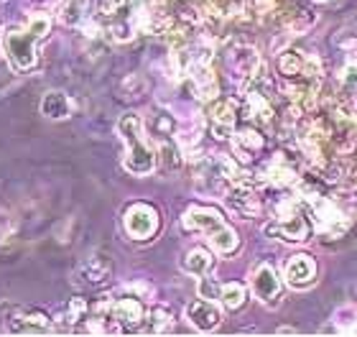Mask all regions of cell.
I'll return each instance as SVG.
<instances>
[{
	"label": "cell",
	"instance_id": "obj_1",
	"mask_svg": "<svg viewBox=\"0 0 357 337\" xmlns=\"http://www.w3.org/2000/svg\"><path fill=\"white\" fill-rule=\"evenodd\" d=\"M52 33V18L46 13H33L26 26H8L3 31L0 46L15 72H29L38 61V44Z\"/></svg>",
	"mask_w": 357,
	"mask_h": 337
},
{
	"label": "cell",
	"instance_id": "obj_2",
	"mask_svg": "<svg viewBox=\"0 0 357 337\" xmlns=\"http://www.w3.org/2000/svg\"><path fill=\"white\" fill-rule=\"evenodd\" d=\"M118 133L126 143V156H123V166L135 177H149L151 172H156L158 166V149L149 141L146 128H143L141 115L135 112H126L118 120Z\"/></svg>",
	"mask_w": 357,
	"mask_h": 337
},
{
	"label": "cell",
	"instance_id": "obj_3",
	"mask_svg": "<svg viewBox=\"0 0 357 337\" xmlns=\"http://www.w3.org/2000/svg\"><path fill=\"white\" fill-rule=\"evenodd\" d=\"M321 59L317 54L301 49H283L278 52V75L286 80H321Z\"/></svg>",
	"mask_w": 357,
	"mask_h": 337
},
{
	"label": "cell",
	"instance_id": "obj_4",
	"mask_svg": "<svg viewBox=\"0 0 357 337\" xmlns=\"http://www.w3.org/2000/svg\"><path fill=\"white\" fill-rule=\"evenodd\" d=\"M268 238H281L286 243H306V240L312 238L314 232V220H309L304 212L294 210L289 215H275L271 223L263 227Z\"/></svg>",
	"mask_w": 357,
	"mask_h": 337
},
{
	"label": "cell",
	"instance_id": "obj_5",
	"mask_svg": "<svg viewBox=\"0 0 357 337\" xmlns=\"http://www.w3.org/2000/svg\"><path fill=\"white\" fill-rule=\"evenodd\" d=\"M250 289H253L255 299L266 304V307H278L283 299V284H281V276H278V271L273 269V263L271 261H261L250 271Z\"/></svg>",
	"mask_w": 357,
	"mask_h": 337
},
{
	"label": "cell",
	"instance_id": "obj_6",
	"mask_svg": "<svg viewBox=\"0 0 357 337\" xmlns=\"http://www.w3.org/2000/svg\"><path fill=\"white\" fill-rule=\"evenodd\" d=\"M123 225L133 240H151L161 227V218H158V210L153 204L133 202L123 215Z\"/></svg>",
	"mask_w": 357,
	"mask_h": 337
},
{
	"label": "cell",
	"instance_id": "obj_7",
	"mask_svg": "<svg viewBox=\"0 0 357 337\" xmlns=\"http://www.w3.org/2000/svg\"><path fill=\"white\" fill-rule=\"evenodd\" d=\"M238 103L230 98H217L209 103L207 120H209V130L217 141H230L235 135V126H238Z\"/></svg>",
	"mask_w": 357,
	"mask_h": 337
},
{
	"label": "cell",
	"instance_id": "obj_8",
	"mask_svg": "<svg viewBox=\"0 0 357 337\" xmlns=\"http://www.w3.org/2000/svg\"><path fill=\"white\" fill-rule=\"evenodd\" d=\"M314 23H317V13L309 6L286 3L283 8H278V26L286 31V36H301L314 29Z\"/></svg>",
	"mask_w": 357,
	"mask_h": 337
},
{
	"label": "cell",
	"instance_id": "obj_9",
	"mask_svg": "<svg viewBox=\"0 0 357 337\" xmlns=\"http://www.w3.org/2000/svg\"><path fill=\"white\" fill-rule=\"evenodd\" d=\"M225 204L230 207V212H235L243 220H253L261 215L263 202L255 187H240V184H230V189L225 192Z\"/></svg>",
	"mask_w": 357,
	"mask_h": 337
},
{
	"label": "cell",
	"instance_id": "obj_10",
	"mask_svg": "<svg viewBox=\"0 0 357 337\" xmlns=\"http://www.w3.org/2000/svg\"><path fill=\"white\" fill-rule=\"evenodd\" d=\"M230 69H232V75H235V80L240 82V87L248 84L250 80H255V77L263 72V61H261L258 49H253V46H248V44L235 46L230 54Z\"/></svg>",
	"mask_w": 357,
	"mask_h": 337
},
{
	"label": "cell",
	"instance_id": "obj_11",
	"mask_svg": "<svg viewBox=\"0 0 357 337\" xmlns=\"http://www.w3.org/2000/svg\"><path fill=\"white\" fill-rule=\"evenodd\" d=\"M283 281L291 289H309L317 281V261L306 253L291 255L283 266Z\"/></svg>",
	"mask_w": 357,
	"mask_h": 337
},
{
	"label": "cell",
	"instance_id": "obj_12",
	"mask_svg": "<svg viewBox=\"0 0 357 337\" xmlns=\"http://www.w3.org/2000/svg\"><path fill=\"white\" fill-rule=\"evenodd\" d=\"M6 327H8V332H13V335L49 332V330H52V320H49L44 312H38V309L13 307V309H10V315H8V320H6Z\"/></svg>",
	"mask_w": 357,
	"mask_h": 337
},
{
	"label": "cell",
	"instance_id": "obj_13",
	"mask_svg": "<svg viewBox=\"0 0 357 337\" xmlns=\"http://www.w3.org/2000/svg\"><path fill=\"white\" fill-rule=\"evenodd\" d=\"M186 322L192 324L197 332H212L222 322V312L217 309L215 301L209 299H194L192 304H186Z\"/></svg>",
	"mask_w": 357,
	"mask_h": 337
},
{
	"label": "cell",
	"instance_id": "obj_14",
	"mask_svg": "<svg viewBox=\"0 0 357 337\" xmlns=\"http://www.w3.org/2000/svg\"><path fill=\"white\" fill-rule=\"evenodd\" d=\"M298 158V156H296ZM296 158L289 156V151L283 149L278 151L271 161H268L266 172H263V181L266 184H273V187H289L296 181Z\"/></svg>",
	"mask_w": 357,
	"mask_h": 337
},
{
	"label": "cell",
	"instance_id": "obj_15",
	"mask_svg": "<svg viewBox=\"0 0 357 337\" xmlns=\"http://www.w3.org/2000/svg\"><path fill=\"white\" fill-rule=\"evenodd\" d=\"M112 276V261L105 253H92L87 255L79 269H77V278L82 281L84 286H102L107 284Z\"/></svg>",
	"mask_w": 357,
	"mask_h": 337
},
{
	"label": "cell",
	"instance_id": "obj_16",
	"mask_svg": "<svg viewBox=\"0 0 357 337\" xmlns=\"http://www.w3.org/2000/svg\"><path fill=\"white\" fill-rule=\"evenodd\" d=\"M181 225H184V230H192V232H215L217 227H222L225 218L215 207H204V204H194L189 210L184 212V218H181Z\"/></svg>",
	"mask_w": 357,
	"mask_h": 337
},
{
	"label": "cell",
	"instance_id": "obj_17",
	"mask_svg": "<svg viewBox=\"0 0 357 337\" xmlns=\"http://www.w3.org/2000/svg\"><path fill=\"white\" fill-rule=\"evenodd\" d=\"M112 317H115V322L123 327V332H130L143 322L146 309H143L138 297H123V299L112 301Z\"/></svg>",
	"mask_w": 357,
	"mask_h": 337
},
{
	"label": "cell",
	"instance_id": "obj_18",
	"mask_svg": "<svg viewBox=\"0 0 357 337\" xmlns=\"http://www.w3.org/2000/svg\"><path fill=\"white\" fill-rule=\"evenodd\" d=\"M232 146H235V153L240 156V161H243V164H250V161L263 151L266 138H263V133L258 130V128L245 126L232 135Z\"/></svg>",
	"mask_w": 357,
	"mask_h": 337
},
{
	"label": "cell",
	"instance_id": "obj_19",
	"mask_svg": "<svg viewBox=\"0 0 357 337\" xmlns=\"http://www.w3.org/2000/svg\"><path fill=\"white\" fill-rule=\"evenodd\" d=\"M189 80H192L194 92H197V98L199 100L212 103V100L220 98V82H217L215 72H212V64H194L192 61Z\"/></svg>",
	"mask_w": 357,
	"mask_h": 337
},
{
	"label": "cell",
	"instance_id": "obj_20",
	"mask_svg": "<svg viewBox=\"0 0 357 337\" xmlns=\"http://www.w3.org/2000/svg\"><path fill=\"white\" fill-rule=\"evenodd\" d=\"M72 110H75V105H72V100H69L67 92L52 90L41 98V112H44L49 120H64L72 115Z\"/></svg>",
	"mask_w": 357,
	"mask_h": 337
},
{
	"label": "cell",
	"instance_id": "obj_21",
	"mask_svg": "<svg viewBox=\"0 0 357 337\" xmlns=\"http://www.w3.org/2000/svg\"><path fill=\"white\" fill-rule=\"evenodd\" d=\"M212 266H215V258H212V253L204 250V248H192V250L181 258V269H184V274L197 276V278L209 274Z\"/></svg>",
	"mask_w": 357,
	"mask_h": 337
},
{
	"label": "cell",
	"instance_id": "obj_22",
	"mask_svg": "<svg viewBox=\"0 0 357 337\" xmlns=\"http://www.w3.org/2000/svg\"><path fill=\"white\" fill-rule=\"evenodd\" d=\"M207 240H209V246H212V250H217L220 255H230L240 248V235L235 232V227H230L227 223H225L222 227H217L215 232H209Z\"/></svg>",
	"mask_w": 357,
	"mask_h": 337
},
{
	"label": "cell",
	"instance_id": "obj_23",
	"mask_svg": "<svg viewBox=\"0 0 357 337\" xmlns=\"http://www.w3.org/2000/svg\"><path fill=\"white\" fill-rule=\"evenodd\" d=\"M143 322H146V332H151V335H164V332H169L174 327V315L166 307L156 304V307H151L146 312Z\"/></svg>",
	"mask_w": 357,
	"mask_h": 337
},
{
	"label": "cell",
	"instance_id": "obj_24",
	"mask_svg": "<svg viewBox=\"0 0 357 337\" xmlns=\"http://www.w3.org/2000/svg\"><path fill=\"white\" fill-rule=\"evenodd\" d=\"M87 18V0H61L59 21L64 26H82Z\"/></svg>",
	"mask_w": 357,
	"mask_h": 337
},
{
	"label": "cell",
	"instance_id": "obj_25",
	"mask_svg": "<svg viewBox=\"0 0 357 337\" xmlns=\"http://www.w3.org/2000/svg\"><path fill=\"white\" fill-rule=\"evenodd\" d=\"M245 299H248V289L243 284H238V281H227V284H222V297H220V301H222L230 312L243 309Z\"/></svg>",
	"mask_w": 357,
	"mask_h": 337
},
{
	"label": "cell",
	"instance_id": "obj_26",
	"mask_svg": "<svg viewBox=\"0 0 357 337\" xmlns=\"http://www.w3.org/2000/svg\"><path fill=\"white\" fill-rule=\"evenodd\" d=\"M89 315V301L84 299V297H75V299H69L67 304V312L61 317H56L54 322H67V324H77L82 322L84 317Z\"/></svg>",
	"mask_w": 357,
	"mask_h": 337
},
{
	"label": "cell",
	"instance_id": "obj_27",
	"mask_svg": "<svg viewBox=\"0 0 357 337\" xmlns=\"http://www.w3.org/2000/svg\"><path fill=\"white\" fill-rule=\"evenodd\" d=\"M332 322L337 324L340 332H357V307L355 304H344L335 312Z\"/></svg>",
	"mask_w": 357,
	"mask_h": 337
},
{
	"label": "cell",
	"instance_id": "obj_28",
	"mask_svg": "<svg viewBox=\"0 0 357 337\" xmlns=\"http://www.w3.org/2000/svg\"><path fill=\"white\" fill-rule=\"evenodd\" d=\"M158 164L164 169H176L181 164V146L176 149V143L161 141V146H158Z\"/></svg>",
	"mask_w": 357,
	"mask_h": 337
},
{
	"label": "cell",
	"instance_id": "obj_29",
	"mask_svg": "<svg viewBox=\"0 0 357 337\" xmlns=\"http://www.w3.org/2000/svg\"><path fill=\"white\" fill-rule=\"evenodd\" d=\"M197 292H199L202 299H209V301H217L222 297V284H217L215 278H209L207 274L199 276V284H197Z\"/></svg>",
	"mask_w": 357,
	"mask_h": 337
},
{
	"label": "cell",
	"instance_id": "obj_30",
	"mask_svg": "<svg viewBox=\"0 0 357 337\" xmlns=\"http://www.w3.org/2000/svg\"><path fill=\"white\" fill-rule=\"evenodd\" d=\"M120 92L126 95V98H141L143 92H146V80H143L141 75H130L123 80V84H120Z\"/></svg>",
	"mask_w": 357,
	"mask_h": 337
},
{
	"label": "cell",
	"instance_id": "obj_31",
	"mask_svg": "<svg viewBox=\"0 0 357 337\" xmlns=\"http://www.w3.org/2000/svg\"><path fill=\"white\" fill-rule=\"evenodd\" d=\"M123 8H126V0H97V13L102 18H118Z\"/></svg>",
	"mask_w": 357,
	"mask_h": 337
},
{
	"label": "cell",
	"instance_id": "obj_32",
	"mask_svg": "<svg viewBox=\"0 0 357 337\" xmlns=\"http://www.w3.org/2000/svg\"><path fill=\"white\" fill-rule=\"evenodd\" d=\"M82 33H84V38H89V41H97V38L102 36V26H100L95 18H84Z\"/></svg>",
	"mask_w": 357,
	"mask_h": 337
},
{
	"label": "cell",
	"instance_id": "obj_33",
	"mask_svg": "<svg viewBox=\"0 0 357 337\" xmlns=\"http://www.w3.org/2000/svg\"><path fill=\"white\" fill-rule=\"evenodd\" d=\"M128 292H133L135 297H138V299H149V297H153V286L138 281V284H130V286H128Z\"/></svg>",
	"mask_w": 357,
	"mask_h": 337
},
{
	"label": "cell",
	"instance_id": "obj_34",
	"mask_svg": "<svg viewBox=\"0 0 357 337\" xmlns=\"http://www.w3.org/2000/svg\"><path fill=\"white\" fill-rule=\"evenodd\" d=\"M278 335H296V330H291V327H278Z\"/></svg>",
	"mask_w": 357,
	"mask_h": 337
},
{
	"label": "cell",
	"instance_id": "obj_35",
	"mask_svg": "<svg viewBox=\"0 0 357 337\" xmlns=\"http://www.w3.org/2000/svg\"><path fill=\"white\" fill-rule=\"evenodd\" d=\"M0 38H3V26H0Z\"/></svg>",
	"mask_w": 357,
	"mask_h": 337
}]
</instances>
